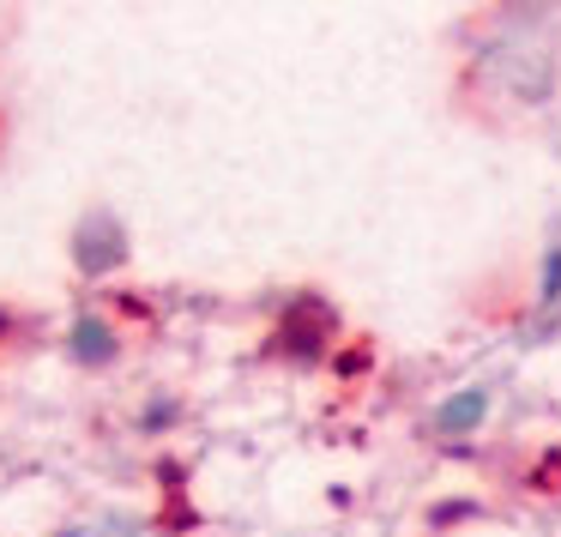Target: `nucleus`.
I'll list each match as a JSON object with an SVG mask.
<instances>
[{
	"instance_id": "f03ea898",
	"label": "nucleus",
	"mask_w": 561,
	"mask_h": 537,
	"mask_svg": "<svg viewBox=\"0 0 561 537\" xmlns=\"http://www.w3.org/2000/svg\"><path fill=\"white\" fill-rule=\"evenodd\" d=\"M67 537H98V532H67Z\"/></svg>"
},
{
	"instance_id": "f257e3e1",
	"label": "nucleus",
	"mask_w": 561,
	"mask_h": 537,
	"mask_svg": "<svg viewBox=\"0 0 561 537\" xmlns=\"http://www.w3.org/2000/svg\"><path fill=\"white\" fill-rule=\"evenodd\" d=\"M483 392H459V399H447L440 404V429H471L477 416H483Z\"/></svg>"
}]
</instances>
